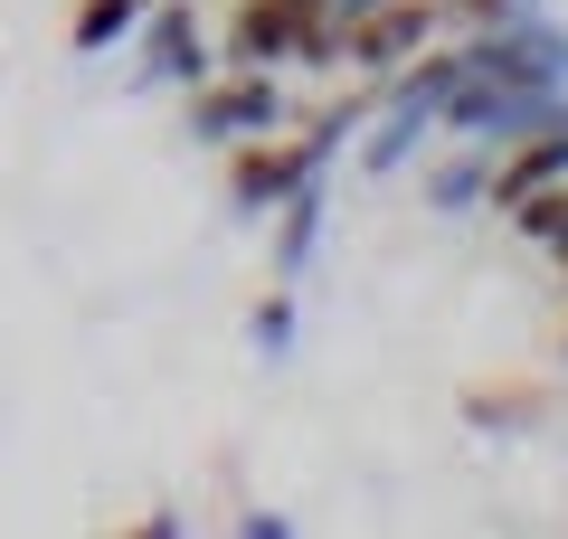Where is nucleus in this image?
<instances>
[{
	"mask_svg": "<svg viewBox=\"0 0 568 539\" xmlns=\"http://www.w3.org/2000/svg\"><path fill=\"white\" fill-rule=\"evenodd\" d=\"M237 530L246 539H294V520H284V511H237Z\"/></svg>",
	"mask_w": 568,
	"mask_h": 539,
	"instance_id": "nucleus-13",
	"label": "nucleus"
},
{
	"mask_svg": "<svg viewBox=\"0 0 568 539\" xmlns=\"http://www.w3.org/2000/svg\"><path fill=\"white\" fill-rule=\"evenodd\" d=\"M246 340H256L265 369H284V359H294V340H304V322H294V284H265V294H256V313H246Z\"/></svg>",
	"mask_w": 568,
	"mask_h": 539,
	"instance_id": "nucleus-11",
	"label": "nucleus"
},
{
	"mask_svg": "<svg viewBox=\"0 0 568 539\" xmlns=\"http://www.w3.org/2000/svg\"><path fill=\"white\" fill-rule=\"evenodd\" d=\"M123 58H133V95H190V85L219 67V48H209V29H200V10L190 0H152L142 10V29L123 39Z\"/></svg>",
	"mask_w": 568,
	"mask_h": 539,
	"instance_id": "nucleus-3",
	"label": "nucleus"
},
{
	"mask_svg": "<svg viewBox=\"0 0 568 539\" xmlns=\"http://www.w3.org/2000/svg\"><path fill=\"white\" fill-rule=\"evenodd\" d=\"M323 227H332V171H313L304 190H284V200L265 209V275L304 284L313 256H323Z\"/></svg>",
	"mask_w": 568,
	"mask_h": 539,
	"instance_id": "nucleus-7",
	"label": "nucleus"
},
{
	"mask_svg": "<svg viewBox=\"0 0 568 539\" xmlns=\"http://www.w3.org/2000/svg\"><path fill=\"white\" fill-rule=\"evenodd\" d=\"M549 265H559V294H568V246H559V256H549Z\"/></svg>",
	"mask_w": 568,
	"mask_h": 539,
	"instance_id": "nucleus-14",
	"label": "nucleus"
},
{
	"mask_svg": "<svg viewBox=\"0 0 568 539\" xmlns=\"http://www.w3.org/2000/svg\"><path fill=\"white\" fill-rule=\"evenodd\" d=\"M313 171H332V152L304 133V123H275V133H246V142H227V209L237 218H265V209L284 200V190H304Z\"/></svg>",
	"mask_w": 568,
	"mask_h": 539,
	"instance_id": "nucleus-4",
	"label": "nucleus"
},
{
	"mask_svg": "<svg viewBox=\"0 0 568 539\" xmlns=\"http://www.w3.org/2000/svg\"><path fill=\"white\" fill-rule=\"evenodd\" d=\"M503 218H511V237H530L540 256H559V246H568V180L540 190V200H521V209H503Z\"/></svg>",
	"mask_w": 568,
	"mask_h": 539,
	"instance_id": "nucleus-12",
	"label": "nucleus"
},
{
	"mask_svg": "<svg viewBox=\"0 0 568 539\" xmlns=\"http://www.w3.org/2000/svg\"><path fill=\"white\" fill-rule=\"evenodd\" d=\"M275 123H294V95H284L275 67H209L181 95V133L209 142V152H227L246 133H275Z\"/></svg>",
	"mask_w": 568,
	"mask_h": 539,
	"instance_id": "nucleus-2",
	"label": "nucleus"
},
{
	"mask_svg": "<svg viewBox=\"0 0 568 539\" xmlns=\"http://www.w3.org/2000/svg\"><path fill=\"white\" fill-rule=\"evenodd\" d=\"M559 180H568V85L540 104V123H521L503 152H484V209H521Z\"/></svg>",
	"mask_w": 568,
	"mask_h": 539,
	"instance_id": "nucleus-5",
	"label": "nucleus"
},
{
	"mask_svg": "<svg viewBox=\"0 0 568 539\" xmlns=\"http://www.w3.org/2000/svg\"><path fill=\"white\" fill-rule=\"evenodd\" d=\"M351 152H361V171H369V180H388V171H407V161H426V152H436V123L379 95V104H369V123L351 133Z\"/></svg>",
	"mask_w": 568,
	"mask_h": 539,
	"instance_id": "nucleus-8",
	"label": "nucleus"
},
{
	"mask_svg": "<svg viewBox=\"0 0 568 539\" xmlns=\"http://www.w3.org/2000/svg\"><path fill=\"white\" fill-rule=\"evenodd\" d=\"M417 200L436 209V218H474V209H484V152H474V142L436 152V161L417 171Z\"/></svg>",
	"mask_w": 568,
	"mask_h": 539,
	"instance_id": "nucleus-9",
	"label": "nucleus"
},
{
	"mask_svg": "<svg viewBox=\"0 0 568 539\" xmlns=\"http://www.w3.org/2000/svg\"><path fill=\"white\" fill-rule=\"evenodd\" d=\"M142 10H152V0H77V10H67V48H77V58H123V39L142 29Z\"/></svg>",
	"mask_w": 568,
	"mask_h": 539,
	"instance_id": "nucleus-10",
	"label": "nucleus"
},
{
	"mask_svg": "<svg viewBox=\"0 0 568 539\" xmlns=\"http://www.w3.org/2000/svg\"><path fill=\"white\" fill-rule=\"evenodd\" d=\"M219 67H304V77H332L342 67V29L323 20V0H237L219 29Z\"/></svg>",
	"mask_w": 568,
	"mask_h": 539,
	"instance_id": "nucleus-1",
	"label": "nucleus"
},
{
	"mask_svg": "<svg viewBox=\"0 0 568 539\" xmlns=\"http://www.w3.org/2000/svg\"><path fill=\"white\" fill-rule=\"evenodd\" d=\"M426 39H446V10H436V0H379L369 20H351V29H342V67L379 85L388 67H407Z\"/></svg>",
	"mask_w": 568,
	"mask_h": 539,
	"instance_id": "nucleus-6",
	"label": "nucleus"
}]
</instances>
